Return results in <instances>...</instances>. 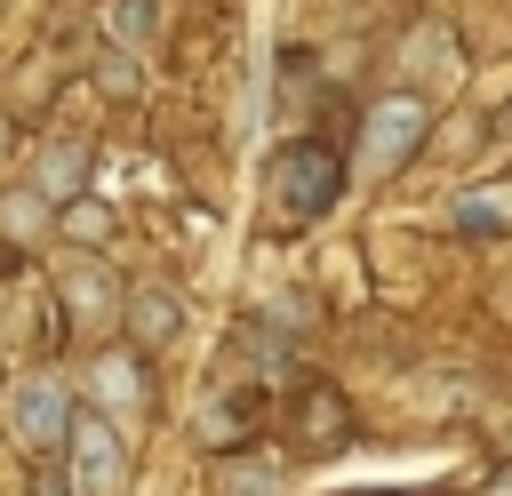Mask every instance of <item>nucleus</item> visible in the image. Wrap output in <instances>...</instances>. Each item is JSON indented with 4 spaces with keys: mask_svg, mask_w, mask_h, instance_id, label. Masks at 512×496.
<instances>
[{
    "mask_svg": "<svg viewBox=\"0 0 512 496\" xmlns=\"http://www.w3.org/2000/svg\"><path fill=\"white\" fill-rule=\"evenodd\" d=\"M336 192H344V168H336V152L320 136H304V144L280 152V208L288 216H320Z\"/></svg>",
    "mask_w": 512,
    "mask_h": 496,
    "instance_id": "obj_1",
    "label": "nucleus"
},
{
    "mask_svg": "<svg viewBox=\"0 0 512 496\" xmlns=\"http://www.w3.org/2000/svg\"><path fill=\"white\" fill-rule=\"evenodd\" d=\"M64 448H72V496H112L128 480V448H120V432L104 416H72Z\"/></svg>",
    "mask_w": 512,
    "mask_h": 496,
    "instance_id": "obj_2",
    "label": "nucleus"
},
{
    "mask_svg": "<svg viewBox=\"0 0 512 496\" xmlns=\"http://www.w3.org/2000/svg\"><path fill=\"white\" fill-rule=\"evenodd\" d=\"M8 424H16V440H24L32 456H56V448H64V432H72V400H64V384H56V376H32V384H16V400H8Z\"/></svg>",
    "mask_w": 512,
    "mask_h": 496,
    "instance_id": "obj_3",
    "label": "nucleus"
},
{
    "mask_svg": "<svg viewBox=\"0 0 512 496\" xmlns=\"http://www.w3.org/2000/svg\"><path fill=\"white\" fill-rule=\"evenodd\" d=\"M424 136V96H384L376 112H368V144H360V168L368 176H392L400 168V152Z\"/></svg>",
    "mask_w": 512,
    "mask_h": 496,
    "instance_id": "obj_4",
    "label": "nucleus"
},
{
    "mask_svg": "<svg viewBox=\"0 0 512 496\" xmlns=\"http://www.w3.org/2000/svg\"><path fill=\"white\" fill-rule=\"evenodd\" d=\"M176 336V296L168 288H136V344H168Z\"/></svg>",
    "mask_w": 512,
    "mask_h": 496,
    "instance_id": "obj_5",
    "label": "nucleus"
},
{
    "mask_svg": "<svg viewBox=\"0 0 512 496\" xmlns=\"http://www.w3.org/2000/svg\"><path fill=\"white\" fill-rule=\"evenodd\" d=\"M304 440H312V448H336V440H344V400H336V392H312V400H304Z\"/></svg>",
    "mask_w": 512,
    "mask_h": 496,
    "instance_id": "obj_6",
    "label": "nucleus"
},
{
    "mask_svg": "<svg viewBox=\"0 0 512 496\" xmlns=\"http://www.w3.org/2000/svg\"><path fill=\"white\" fill-rule=\"evenodd\" d=\"M40 184H48V192H72V184H80V144H48V152H40Z\"/></svg>",
    "mask_w": 512,
    "mask_h": 496,
    "instance_id": "obj_7",
    "label": "nucleus"
},
{
    "mask_svg": "<svg viewBox=\"0 0 512 496\" xmlns=\"http://www.w3.org/2000/svg\"><path fill=\"white\" fill-rule=\"evenodd\" d=\"M112 24H120V40H136V32L152 24V0H120V8H112Z\"/></svg>",
    "mask_w": 512,
    "mask_h": 496,
    "instance_id": "obj_8",
    "label": "nucleus"
},
{
    "mask_svg": "<svg viewBox=\"0 0 512 496\" xmlns=\"http://www.w3.org/2000/svg\"><path fill=\"white\" fill-rule=\"evenodd\" d=\"M504 136H512V112H504Z\"/></svg>",
    "mask_w": 512,
    "mask_h": 496,
    "instance_id": "obj_9",
    "label": "nucleus"
},
{
    "mask_svg": "<svg viewBox=\"0 0 512 496\" xmlns=\"http://www.w3.org/2000/svg\"><path fill=\"white\" fill-rule=\"evenodd\" d=\"M0 144H8V128H0Z\"/></svg>",
    "mask_w": 512,
    "mask_h": 496,
    "instance_id": "obj_10",
    "label": "nucleus"
}]
</instances>
